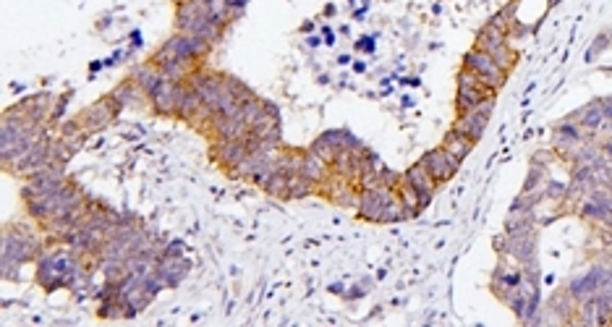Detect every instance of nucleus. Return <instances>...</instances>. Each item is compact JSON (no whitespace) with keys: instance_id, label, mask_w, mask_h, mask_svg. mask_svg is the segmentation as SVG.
I'll list each match as a JSON object with an SVG mask.
<instances>
[{"instance_id":"f257e3e1","label":"nucleus","mask_w":612,"mask_h":327,"mask_svg":"<svg viewBox=\"0 0 612 327\" xmlns=\"http://www.w3.org/2000/svg\"><path fill=\"white\" fill-rule=\"evenodd\" d=\"M42 241L24 225H8L3 231V277L6 280H19V267L24 262L39 260Z\"/></svg>"},{"instance_id":"f03ea898","label":"nucleus","mask_w":612,"mask_h":327,"mask_svg":"<svg viewBox=\"0 0 612 327\" xmlns=\"http://www.w3.org/2000/svg\"><path fill=\"white\" fill-rule=\"evenodd\" d=\"M492 110H495V94L484 97L482 103H476L471 110H466V113H458L456 123H453V131L463 134L466 139H471V142L476 144L484 136L487 126H489Z\"/></svg>"},{"instance_id":"7ed1b4c3","label":"nucleus","mask_w":612,"mask_h":327,"mask_svg":"<svg viewBox=\"0 0 612 327\" xmlns=\"http://www.w3.org/2000/svg\"><path fill=\"white\" fill-rule=\"evenodd\" d=\"M576 215L589 222H597L602 228H610V215H612L610 189L594 186L591 191H587V194L581 196L578 207H576Z\"/></svg>"},{"instance_id":"20e7f679","label":"nucleus","mask_w":612,"mask_h":327,"mask_svg":"<svg viewBox=\"0 0 612 327\" xmlns=\"http://www.w3.org/2000/svg\"><path fill=\"white\" fill-rule=\"evenodd\" d=\"M463 68L474 71L484 87H487V89H492V92H497L503 84H505V81H508V74H505V71H503V68H500V65H497L495 61L487 55V52L476 50V48L463 55Z\"/></svg>"},{"instance_id":"39448f33","label":"nucleus","mask_w":612,"mask_h":327,"mask_svg":"<svg viewBox=\"0 0 612 327\" xmlns=\"http://www.w3.org/2000/svg\"><path fill=\"white\" fill-rule=\"evenodd\" d=\"M118 113H120V107H118L116 100L107 94V97H103V100L87 105V107L78 113V120H81V126H84L87 134H94V131L107 129V126L118 118Z\"/></svg>"},{"instance_id":"423d86ee","label":"nucleus","mask_w":612,"mask_h":327,"mask_svg":"<svg viewBox=\"0 0 612 327\" xmlns=\"http://www.w3.org/2000/svg\"><path fill=\"white\" fill-rule=\"evenodd\" d=\"M395 189L390 186H382L379 183L377 189H366L359 194V204H356V212H359V218L361 220H369V222H379L382 218V209L390 204L392 199H395Z\"/></svg>"},{"instance_id":"0eeeda50","label":"nucleus","mask_w":612,"mask_h":327,"mask_svg":"<svg viewBox=\"0 0 612 327\" xmlns=\"http://www.w3.org/2000/svg\"><path fill=\"white\" fill-rule=\"evenodd\" d=\"M419 165H424V170L434 178L437 186H443V183L450 181V178L458 173V168H461V162H458L453 155H447L443 147H434V149H430V152H424L421 160H419Z\"/></svg>"},{"instance_id":"6e6552de","label":"nucleus","mask_w":612,"mask_h":327,"mask_svg":"<svg viewBox=\"0 0 612 327\" xmlns=\"http://www.w3.org/2000/svg\"><path fill=\"white\" fill-rule=\"evenodd\" d=\"M568 118H573L576 123L584 131H600L607 120L612 118V100L610 94H604L600 100H591L589 105H584L581 110L571 113Z\"/></svg>"},{"instance_id":"1a4fd4ad","label":"nucleus","mask_w":612,"mask_h":327,"mask_svg":"<svg viewBox=\"0 0 612 327\" xmlns=\"http://www.w3.org/2000/svg\"><path fill=\"white\" fill-rule=\"evenodd\" d=\"M403 183H408V186L416 191L419 209L430 207L432 196H434V191H437V183H434V178L424 170V165H419V162L416 165H411V168L403 173Z\"/></svg>"},{"instance_id":"9d476101","label":"nucleus","mask_w":612,"mask_h":327,"mask_svg":"<svg viewBox=\"0 0 612 327\" xmlns=\"http://www.w3.org/2000/svg\"><path fill=\"white\" fill-rule=\"evenodd\" d=\"M584 139H587V131L581 129L573 118H562L560 123L555 126V131H552V144H555V149H558L560 157L568 155L576 144H581Z\"/></svg>"},{"instance_id":"9b49d317","label":"nucleus","mask_w":612,"mask_h":327,"mask_svg":"<svg viewBox=\"0 0 612 327\" xmlns=\"http://www.w3.org/2000/svg\"><path fill=\"white\" fill-rule=\"evenodd\" d=\"M209 152H212V157H215V162H218V165H222L228 173H231V170H233L235 165H238V162L249 155L244 139H238V142H220V139H215Z\"/></svg>"},{"instance_id":"f8f14e48","label":"nucleus","mask_w":612,"mask_h":327,"mask_svg":"<svg viewBox=\"0 0 612 327\" xmlns=\"http://www.w3.org/2000/svg\"><path fill=\"white\" fill-rule=\"evenodd\" d=\"M110 97L116 100V105L120 107V110H123V107H139V110H142V107H147V105H149V97H147V92H144L142 87H139V84H136V81H134L131 76L123 78V81H120V84L116 87V89L110 92Z\"/></svg>"},{"instance_id":"ddd939ff","label":"nucleus","mask_w":612,"mask_h":327,"mask_svg":"<svg viewBox=\"0 0 612 327\" xmlns=\"http://www.w3.org/2000/svg\"><path fill=\"white\" fill-rule=\"evenodd\" d=\"M209 129H212V136L220 139V142H238L249 134L246 123L238 120V118H228V116H212L207 120Z\"/></svg>"},{"instance_id":"4468645a","label":"nucleus","mask_w":612,"mask_h":327,"mask_svg":"<svg viewBox=\"0 0 612 327\" xmlns=\"http://www.w3.org/2000/svg\"><path fill=\"white\" fill-rule=\"evenodd\" d=\"M189 270H191V264L183 257H160L157 260V275L165 283V288L181 286V280L189 275Z\"/></svg>"},{"instance_id":"2eb2a0df","label":"nucleus","mask_w":612,"mask_h":327,"mask_svg":"<svg viewBox=\"0 0 612 327\" xmlns=\"http://www.w3.org/2000/svg\"><path fill=\"white\" fill-rule=\"evenodd\" d=\"M176 84L178 81H162L152 94H149V107L157 116H176Z\"/></svg>"},{"instance_id":"dca6fc26","label":"nucleus","mask_w":612,"mask_h":327,"mask_svg":"<svg viewBox=\"0 0 612 327\" xmlns=\"http://www.w3.org/2000/svg\"><path fill=\"white\" fill-rule=\"evenodd\" d=\"M129 76L134 78V81H136V84H139L144 92H147V97H149V94H152V92H155L157 87H160V84L165 81L162 71H160V65L152 63V61H147V63H139L136 68H134V71H131Z\"/></svg>"},{"instance_id":"f3484780","label":"nucleus","mask_w":612,"mask_h":327,"mask_svg":"<svg viewBox=\"0 0 612 327\" xmlns=\"http://www.w3.org/2000/svg\"><path fill=\"white\" fill-rule=\"evenodd\" d=\"M204 13V3L202 0H178V8H176V26L178 32L189 34L194 21Z\"/></svg>"},{"instance_id":"a211bd4d","label":"nucleus","mask_w":612,"mask_h":327,"mask_svg":"<svg viewBox=\"0 0 612 327\" xmlns=\"http://www.w3.org/2000/svg\"><path fill=\"white\" fill-rule=\"evenodd\" d=\"M222 32H225V26L218 24L215 19H209V16H207V8H204V13H202V16H199V19H196V21H194V26H191V32H189V34H194V37L207 39L209 45L215 48V45H218V42H220V39H222Z\"/></svg>"},{"instance_id":"6ab92c4d","label":"nucleus","mask_w":612,"mask_h":327,"mask_svg":"<svg viewBox=\"0 0 612 327\" xmlns=\"http://www.w3.org/2000/svg\"><path fill=\"white\" fill-rule=\"evenodd\" d=\"M443 149L447 152V155H453L458 160V162H463L466 157L471 155V149H474V142L471 139H466L463 134H458V131H447L445 134V139H443Z\"/></svg>"},{"instance_id":"aec40b11","label":"nucleus","mask_w":612,"mask_h":327,"mask_svg":"<svg viewBox=\"0 0 612 327\" xmlns=\"http://www.w3.org/2000/svg\"><path fill=\"white\" fill-rule=\"evenodd\" d=\"M327 170H330V165H327L325 160H319L317 155H312L309 149H306V155H304V162H301V176L304 178H309L312 183H325L327 181Z\"/></svg>"},{"instance_id":"412c9836","label":"nucleus","mask_w":612,"mask_h":327,"mask_svg":"<svg viewBox=\"0 0 612 327\" xmlns=\"http://www.w3.org/2000/svg\"><path fill=\"white\" fill-rule=\"evenodd\" d=\"M576 306H578V301H576L573 296L565 291V288H562V291H558V293L549 299V312L555 314L560 322H568V319L573 317Z\"/></svg>"},{"instance_id":"4be33fe9","label":"nucleus","mask_w":612,"mask_h":327,"mask_svg":"<svg viewBox=\"0 0 612 327\" xmlns=\"http://www.w3.org/2000/svg\"><path fill=\"white\" fill-rule=\"evenodd\" d=\"M312 194H317V183L304 178L301 173L288 176V199H306V196Z\"/></svg>"},{"instance_id":"5701e85b","label":"nucleus","mask_w":612,"mask_h":327,"mask_svg":"<svg viewBox=\"0 0 612 327\" xmlns=\"http://www.w3.org/2000/svg\"><path fill=\"white\" fill-rule=\"evenodd\" d=\"M222 84H225V89L233 94V100L238 105L249 103V100H254V97H257V94L251 92V87H246V84H244L241 78L231 76V74H222Z\"/></svg>"},{"instance_id":"b1692460","label":"nucleus","mask_w":612,"mask_h":327,"mask_svg":"<svg viewBox=\"0 0 612 327\" xmlns=\"http://www.w3.org/2000/svg\"><path fill=\"white\" fill-rule=\"evenodd\" d=\"M487 55H489V58H492V61H495V63L500 65L505 74H508L510 68L516 65V61H518V55H516V50L510 48L508 42H505V45H497V48H492Z\"/></svg>"},{"instance_id":"393cba45","label":"nucleus","mask_w":612,"mask_h":327,"mask_svg":"<svg viewBox=\"0 0 612 327\" xmlns=\"http://www.w3.org/2000/svg\"><path fill=\"white\" fill-rule=\"evenodd\" d=\"M191 68H194V65L183 63V61H176V58H170V61H162V63H160V71H162V76L168 78V81H183V78L189 76Z\"/></svg>"},{"instance_id":"a878e982","label":"nucleus","mask_w":612,"mask_h":327,"mask_svg":"<svg viewBox=\"0 0 612 327\" xmlns=\"http://www.w3.org/2000/svg\"><path fill=\"white\" fill-rule=\"evenodd\" d=\"M264 194L275 196V199H288V176L283 170H275V176L264 186Z\"/></svg>"},{"instance_id":"bb28decb","label":"nucleus","mask_w":612,"mask_h":327,"mask_svg":"<svg viewBox=\"0 0 612 327\" xmlns=\"http://www.w3.org/2000/svg\"><path fill=\"white\" fill-rule=\"evenodd\" d=\"M309 152H312V155H317V157H319V160H325L327 165H330V162H333V157H335V152H338V149H335V147H333V144L327 142L325 136L319 134V136H317V139H314V142L309 144Z\"/></svg>"},{"instance_id":"cd10ccee","label":"nucleus","mask_w":612,"mask_h":327,"mask_svg":"<svg viewBox=\"0 0 612 327\" xmlns=\"http://www.w3.org/2000/svg\"><path fill=\"white\" fill-rule=\"evenodd\" d=\"M547 181V168H542V165H534L531 162V168H529V176H526V183H523L521 191H536V189H542Z\"/></svg>"},{"instance_id":"c85d7f7f","label":"nucleus","mask_w":612,"mask_h":327,"mask_svg":"<svg viewBox=\"0 0 612 327\" xmlns=\"http://www.w3.org/2000/svg\"><path fill=\"white\" fill-rule=\"evenodd\" d=\"M565 191H568V183L549 181V178L545 181V186H542V196H545V199H552V202H562Z\"/></svg>"},{"instance_id":"c756f323","label":"nucleus","mask_w":612,"mask_h":327,"mask_svg":"<svg viewBox=\"0 0 612 327\" xmlns=\"http://www.w3.org/2000/svg\"><path fill=\"white\" fill-rule=\"evenodd\" d=\"M401 181H403V176H401V173H395V170L379 165V183H382V186L398 189V186H401Z\"/></svg>"},{"instance_id":"7c9ffc66","label":"nucleus","mask_w":612,"mask_h":327,"mask_svg":"<svg viewBox=\"0 0 612 327\" xmlns=\"http://www.w3.org/2000/svg\"><path fill=\"white\" fill-rule=\"evenodd\" d=\"M607 48H610V32H607V29H604V32H602L600 37L594 39V45H591V50H589L587 61H594V58H597V55H600V52H604V50H607Z\"/></svg>"},{"instance_id":"2f4dec72","label":"nucleus","mask_w":612,"mask_h":327,"mask_svg":"<svg viewBox=\"0 0 612 327\" xmlns=\"http://www.w3.org/2000/svg\"><path fill=\"white\" fill-rule=\"evenodd\" d=\"M68 97H71V94H63V97H58L55 107L50 110V123H61V120H63V113H65V105H68Z\"/></svg>"},{"instance_id":"473e14b6","label":"nucleus","mask_w":612,"mask_h":327,"mask_svg":"<svg viewBox=\"0 0 612 327\" xmlns=\"http://www.w3.org/2000/svg\"><path fill=\"white\" fill-rule=\"evenodd\" d=\"M552 160H555V155L547 152V149H539V152H534V157H531V162H534V165H542V168H547Z\"/></svg>"},{"instance_id":"72a5a7b5","label":"nucleus","mask_w":612,"mask_h":327,"mask_svg":"<svg viewBox=\"0 0 612 327\" xmlns=\"http://www.w3.org/2000/svg\"><path fill=\"white\" fill-rule=\"evenodd\" d=\"M356 50H361V52H372V50H374V39H369V37L359 39V42H356Z\"/></svg>"},{"instance_id":"f704fd0d","label":"nucleus","mask_w":612,"mask_h":327,"mask_svg":"<svg viewBox=\"0 0 612 327\" xmlns=\"http://www.w3.org/2000/svg\"><path fill=\"white\" fill-rule=\"evenodd\" d=\"M322 42H325V45H333V42H335V32H333L330 26H322Z\"/></svg>"},{"instance_id":"c9c22d12","label":"nucleus","mask_w":612,"mask_h":327,"mask_svg":"<svg viewBox=\"0 0 612 327\" xmlns=\"http://www.w3.org/2000/svg\"><path fill=\"white\" fill-rule=\"evenodd\" d=\"M495 251L500 254V257H505V233L495 238Z\"/></svg>"},{"instance_id":"e433bc0d","label":"nucleus","mask_w":612,"mask_h":327,"mask_svg":"<svg viewBox=\"0 0 612 327\" xmlns=\"http://www.w3.org/2000/svg\"><path fill=\"white\" fill-rule=\"evenodd\" d=\"M301 32H304V34H309V32H314V24H312V21H306V24L301 26Z\"/></svg>"},{"instance_id":"4c0bfd02","label":"nucleus","mask_w":612,"mask_h":327,"mask_svg":"<svg viewBox=\"0 0 612 327\" xmlns=\"http://www.w3.org/2000/svg\"><path fill=\"white\" fill-rule=\"evenodd\" d=\"M335 11H338L335 6H325V16H327V19H330V16H335Z\"/></svg>"},{"instance_id":"58836bf2","label":"nucleus","mask_w":612,"mask_h":327,"mask_svg":"<svg viewBox=\"0 0 612 327\" xmlns=\"http://www.w3.org/2000/svg\"><path fill=\"white\" fill-rule=\"evenodd\" d=\"M555 3H558V0H549V6H555Z\"/></svg>"}]
</instances>
